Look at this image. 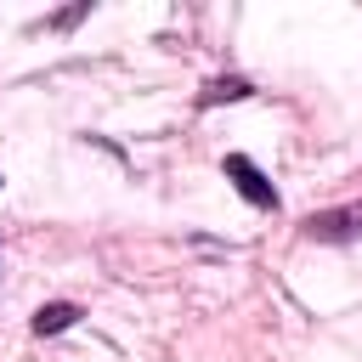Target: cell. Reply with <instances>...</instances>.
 <instances>
[{
    "mask_svg": "<svg viewBox=\"0 0 362 362\" xmlns=\"http://www.w3.org/2000/svg\"><path fill=\"white\" fill-rule=\"evenodd\" d=\"M305 238L317 243H345V238H362V204H345V209H322L305 221Z\"/></svg>",
    "mask_w": 362,
    "mask_h": 362,
    "instance_id": "1",
    "label": "cell"
},
{
    "mask_svg": "<svg viewBox=\"0 0 362 362\" xmlns=\"http://www.w3.org/2000/svg\"><path fill=\"white\" fill-rule=\"evenodd\" d=\"M226 181H232V187H238V192H243L255 209H277V192H272V181H266V175H260V170H255L243 153H232V158H226Z\"/></svg>",
    "mask_w": 362,
    "mask_h": 362,
    "instance_id": "2",
    "label": "cell"
},
{
    "mask_svg": "<svg viewBox=\"0 0 362 362\" xmlns=\"http://www.w3.org/2000/svg\"><path fill=\"white\" fill-rule=\"evenodd\" d=\"M74 317H79V311L62 305V300H57V305H40V311H34V334H62Z\"/></svg>",
    "mask_w": 362,
    "mask_h": 362,
    "instance_id": "3",
    "label": "cell"
},
{
    "mask_svg": "<svg viewBox=\"0 0 362 362\" xmlns=\"http://www.w3.org/2000/svg\"><path fill=\"white\" fill-rule=\"evenodd\" d=\"M243 96H249L243 79H215V85L204 90V107H215V102H243Z\"/></svg>",
    "mask_w": 362,
    "mask_h": 362,
    "instance_id": "4",
    "label": "cell"
}]
</instances>
